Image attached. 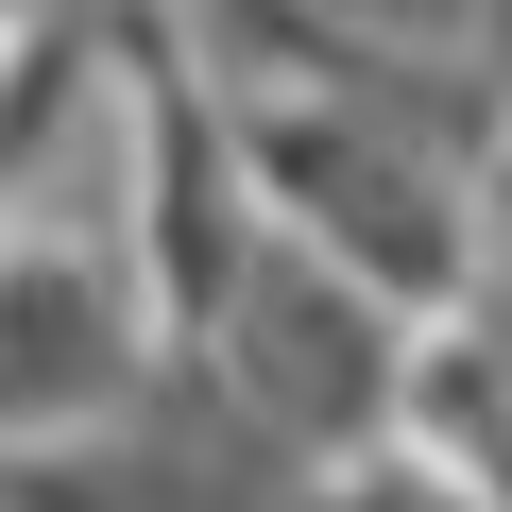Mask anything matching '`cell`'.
<instances>
[{"instance_id":"6da1fadb","label":"cell","mask_w":512,"mask_h":512,"mask_svg":"<svg viewBox=\"0 0 512 512\" xmlns=\"http://www.w3.org/2000/svg\"><path fill=\"white\" fill-rule=\"evenodd\" d=\"M222 325H256V342H239V393L274 410V444H359V427L410 393V359L376 342V308H359L342 256H308V274L256 256V274L222 291Z\"/></svg>"},{"instance_id":"7a4b0ae2","label":"cell","mask_w":512,"mask_h":512,"mask_svg":"<svg viewBox=\"0 0 512 512\" xmlns=\"http://www.w3.org/2000/svg\"><path fill=\"white\" fill-rule=\"evenodd\" d=\"M86 427V410H137V342H120V291L103 256H35L0 274V427Z\"/></svg>"},{"instance_id":"3957f363","label":"cell","mask_w":512,"mask_h":512,"mask_svg":"<svg viewBox=\"0 0 512 512\" xmlns=\"http://www.w3.org/2000/svg\"><path fill=\"white\" fill-rule=\"evenodd\" d=\"M0 512H18V495H0Z\"/></svg>"}]
</instances>
